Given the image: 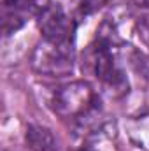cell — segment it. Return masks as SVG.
<instances>
[{
  "label": "cell",
  "mask_w": 149,
  "mask_h": 151,
  "mask_svg": "<svg viewBox=\"0 0 149 151\" xmlns=\"http://www.w3.org/2000/svg\"><path fill=\"white\" fill-rule=\"evenodd\" d=\"M37 27L44 40L56 44H74L77 21L60 4H51L37 16Z\"/></svg>",
  "instance_id": "277c9868"
},
{
  "label": "cell",
  "mask_w": 149,
  "mask_h": 151,
  "mask_svg": "<svg viewBox=\"0 0 149 151\" xmlns=\"http://www.w3.org/2000/svg\"><path fill=\"white\" fill-rule=\"evenodd\" d=\"M49 106L58 118L70 121L82 134L91 132L98 125L100 116V97L88 81H70L65 83L51 93Z\"/></svg>",
  "instance_id": "6da1fadb"
},
{
  "label": "cell",
  "mask_w": 149,
  "mask_h": 151,
  "mask_svg": "<svg viewBox=\"0 0 149 151\" xmlns=\"http://www.w3.org/2000/svg\"><path fill=\"white\" fill-rule=\"evenodd\" d=\"M30 63L34 70L44 76L63 77L72 74L75 65L74 44H56L42 39L32 51Z\"/></svg>",
  "instance_id": "3957f363"
},
{
  "label": "cell",
  "mask_w": 149,
  "mask_h": 151,
  "mask_svg": "<svg viewBox=\"0 0 149 151\" xmlns=\"http://www.w3.org/2000/svg\"><path fill=\"white\" fill-rule=\"evenodd\" d=\"M130 137L142 150L149 151V114L140 116V119L133 121V125L130 127Z\"/></svg>",
  "instance_id": "ba28073f"
},
{
  "label": "cell",
  "mask_w": 149,
  "mask_h": 151,
  "mask_svg": "<svg viewBox=\"0 0 149 151\" xmlns=\"http://www.w3.org/2000/svg\"><path fill=\"white\" fill-rule=\"evenodd\" d=\"M109 135L105 134L104 127H98L91 132L82 134V142L75 148V151H107Z\"/></svg>",
  "instance_id": "52a82bcc"
},
{
  "label": "cell",
  "mask_w": 149,
  "mask_h": 151,
  "mask_svg": "<svg viewBox=\"0 0 149 151\" xmlns=\"http://www.w3.org/2000/svg\"><path fill=\"white\" fill-rule=\"evenodd\" d=\"M27 148L30 151H56L58 141L51 128L40 123H28L25 132Z\"/></svg>",
  "instance_id": "8992f818"
},
{
  "label": "cell",
  "mask_w": 149,
  "mask_h": 151,
  "mask_svg": "<svg viewBox=\"0 0 149 151\" xmlns=\"http://www.w3.org/2000/svg\"><path fill=\"white\" fill-rule=\"evenodd\" d=\"M86 62L93 76L114 91H125L128 86L126 72L119 62V42L112 30L97 32L95 40L88 47Z\"/></svg>",
  "instance_id": "7a4b0ae2"
},
{
  "label": "cell",
  "mask_w": 149,
  "mask_h": 151,
  "mask_svg": "<svg viewBox=\"0 0 149 151\" xmlns=\"http://www.w3.org/2000/svg\"><path fill=\"white\" fill-rule=\"evenodd\" d=\"M51 4V0H4V34H14L23 27L27 16L37 18Z\"/></svg>",
  "instance_id": "5b68a950"
},
{
  "label": "cell",
  "mask_w": 149,
  "mask_h": 151,
  "mask_svg": "<svg viewBox=\"0 0 149 151\" xmlns=\"http://www.w3.org/2000/svg\"><path fill=\"white\" fill-rule=\"evenodd\" d=\"M109 4V0H75L74 7V19L79 23L81 19H86L104 9Z\"/></svg>",
  "instance_id": "9c48e42d"
}]
</instances>
